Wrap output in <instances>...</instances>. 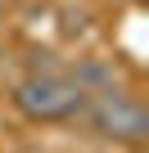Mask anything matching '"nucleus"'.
Segmentation results:
<instances>
[{
	"label": "nucleus",
	"instance_id": "7ed1b4c3",
	"mask_svg": "<svg viewBox=\"0 0 149 153\" xmlns=\"http://www.w3.org/2000/svg\"><path fill=\"white\" fill-rule=\"evenodd\" d=\"M63 72H68L86 95H100V90H113V86H118V68H113L109 59H77L72 68H63Z\"/></svg>",
	"mask_w": 149,
	"mask_h": 153
},
{
	"label": "nucleus",
	"instance_id": "f257e3e1",
	"mask_svg": "<svg viewBox=\"0 0 149 153\" xmlns=\"http://www.w3.org/2000/svg\"><path fill=\"white\" fill-rule=\"evenodd\" d=\"M9 99H14V108L27 122H82L91 95L59 68V72H32V76H23Z\"/></svg>",
	"mask_w": 149,
	"mask_h": 153
},
{
	"label": "nucleus",
	"instance_id": "f03ea898",
	"mask_svg": "<svg viewBox=\"0 0 149 153\" xmlns=\"http://www.w3.org/2000/svg\"><path fill=\"white\" fill-rule=\"evenodd\" d=\"M82 122H86L95 135L113 140V144H145V140H149V113H145V104H140L136 95H127L122 86L91 95Z\"/></svg>",
	"mask_w": 149,
	"mask_h": 153
}]
</instances>
